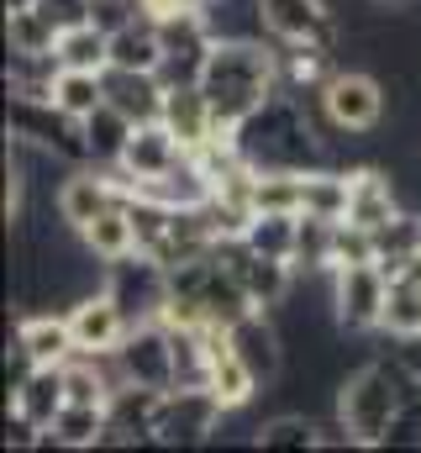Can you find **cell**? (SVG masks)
<instances>
[{
	"label": "cell",
	"instance_id": "1",
	"mask_svg": "<svg viewBox=\"0 0 421 453\" xmlns=\"http://www.w3.org/2000/svg\"><path fill=\"white\" fill-rule=\"evenodd\" d=\"M195 85L206 90L216 121L242 127L258 106H269L285 90L279 48H269L264 37H216V48H210V58Z\"/></svg>",
	"mask_w": 421,
	"mask_h": 453
},
{
	"label": "cell",
	"instance_id": "2",
	"mask_svg": "<svg viewBox=\"0 0 421 453\" xmlns=\"http://www.w3.org/2000/svg\"><path fill=\"white\" fill-rule=\"evenodd\" d=\"M237 142H242V158L253 169H316V164H326V142H321V127L311 116V101L295 90H279L269 106H258L237 127Z\"/></svg>",
	"mask_w": 421,
	"mask_h": 453
},
{
	"label": "cell",
	"instance_id": "3",
	"mask_svg": "<svg viewBox=\"0 0 421 453\" xmlns=\"http://www.w3.org/2000/svg\"><path fill=\"white\" fill-rule=\"evenodd\" d=\"M417 395L406 369L395 364V353H374L369 364H358L342 385H337V417L348 422V433L364 443V449H379L401 401Z\"/></svg>",
	"mask_w": 421,
	"mask_h": 453
},
{
	"label": "cell",
	"instance_id": "4",
	"mask_svg": "<svg viewBox=\"0 0 421 453\" xmlns=\"http://www.w3.org/2000/svg\"><path fill=\"white\" fill-rule=\"evenodd\" d=\"M311 106L326 116L332 127L364 137V132H374V127L385 121L390 96H385V80H379V74H369V69H337V74L311 96Z\"/></svg>",
	"mask_w": 421,
	"mask_h": 453
},
{
	"label": "cell",
	"instance_id": "5",
	"mask_svg": "<svg viewBox=\"0 0 421 453\" xmlns=\"http://www.w3.org/2000/svg\"><path fill=\"white\" fill-rule=\"evenodd\" d=\"M232 411L210 395L206 385H174L164 390V406H158V449H201L221 433Z\"/></svg>",
	"mask_w": 421,
	"mask_h": 453
},
{
	"label": "cell",
	"instance_id": "6",
	"mask_svg": "<svg viewBox=\"0 0 421 453\" xmlns=\"http://www.w3.org/2000/svg\"><path fill=\"white\" fill-rule=\"evenodd\" d=\"M390 301V274L379 264H353L332 274V317L342 333H379Z\"/></svg>",
	"mask_w": 421,
	"mask_h": 453
},
{
	"label": "cell",
	"instance_id": "7",
	"mask_svg": "<svg viewBox=\"0 0 421 453\" xmlns=\"http://www.w3.org/2000/svg\"><path fill=\"white\" fill-rule=\"evenodd\" d=\"M116 364L132 385H148V390H174V333L148 317V322H132L126 342L116 348Z\"/></svg>",
	"mask_w": 421,
	"mask_h": 453
},
{
	"label": "cell",
	"instance_id": "8",
	"mask_svg": "<svg viewBox=\"0 0 421 453\" xmlns=\"http://www.w3.org/2000/svg\"><path fill=\"white\" fill-rule=\"evenodd\" d=\"M69 327H74V353H116L132 333V317L105 285H96L69 306Z\"/></svg>",
	"mask_w": 421,
	"mask_h": 453
},
{
	"label": "cell",
	"instance_id": "9",
	"mask_svg": "<svg viewBox=\"0 0 421 453\" xmlns=\"http://www.w3.org/2000/svg\"><path fill=\"white\" fill-rule=\"evenodd\" d=\"M185 158H190V153L180 148V137H174L164 121H137V132H132V142H126V153H121V164H116L111 174H116L121 185H148V180L174 174Z\"/></svg>",
	"mask_w": 421,
	"mask_h": 453
},
{
	"label": "cell",
	"instance_id": "10",
	"mask_svg": "<svg viewBox=\"0 0 421 453\" xmlns=\"http://www.w3.org/2000/svg\"><path fill=\"white\" fill-rule=\"evenodd\" d=\"M258 11L269 42H321V48L342 42V27L326 11V0H258Z\"/></svg>",
	"mask_w": 421,
	"mask_h": 453
},
{
	"label": "cell",
	"instance_id": "11",
	"mask_svg": "<svg viewBox=\"0 0 421 453\" xmlns=\"http://www.w3.org/2000/svg\"><path fill=\"white\" fill-rule=\"evenodd\" d=\"M121 201H126V185H121L111 169H101V164H90V169H74V174L58 185V222L80 232L85 222H96L101 211L121 206Z\"/></svg>",
	"mask_w": 421,
	"mask_h": 453
},
{
	"label": "cell",
	"instance_id": "12",
	"mask_svg": "<svg viewBox=\"0 0 421 453\" xmlns=\"http://www.w3.org/2000/svg\"><path fill=\"white\" fill-rule=\"evenodd\" d=\"M269 317H274V311H248L242 322L226 327V333H232V348L248 358V369H253L264 385H274L279 369H285V333H279Z\"/></svg>",
	"mask_w": 421,
	"mask_h": 453
},
{
	"label": "cell",
	"instance_id": "13",
	"mask_svg": "<svg viewBox=\"0 0 421 453\" xmlns=\"http://www.w3.org/2000/svg\"><path fill=\"white\" fill-rule=\"evenodd\" d=\"M164 96H169V85L153 69H116V64L105 69V101L121 106L132 121H158L164 116Z\"/></svg>",
	"mask_w": 421,
	"mask_h": 453
},
{
	"label": "cell",
	"instance_id": "14",
	"mask_svg": "<svg viewBox=\"0 0 421 453\" xmlns=\"http://www.w3.org/2000/svg\"><path fill=\"white\" fill-rule=\"evenodd\" d=\"M158 121L180 137L185 153H195L210 132H216V111H210L206 90H201L195 80H190V85H169V96H164V116H158Z\"/></svg>",
	"mask_w": 421,
	"mask_h": 453
},
{
	"label": "cell",
	"instance_id": "15",
	"mask_svg": "<svg viewBox=\"0 0 421 453\" xmlns=\"http://www.w3.org/2000/svg\"><path fill=\"white\" fill-rule=\"evenodd\" d=\"M348 180H353V196H348V222L358 226H385L395 211H401V190H395V180L385 174V169H374V164H358V169H348Z\"/></svg>",
	"mask_w": 421,
	"mask_h": 453
},
{
	"label": "cell",
	"instance_id": "16",
	"mask_svg": "<svg viewBox=\"0 0 421 453\" xmlns=\"http://www.w3.org/2000/svg\"><path fill=\"white\" fill-rule=\"evenodd\" d=\"M11 406H21L42 433L58 422V411L69 406V385H64V364H42L21 390H11Z\"/></svg>",
	"mask_w": 421,
	"mask_h": 453
},
{
	"label": "cell",
	"instance_id": "17",
	"mask_svg": "<svg viewBox=\"0 0 421 453\" xmlns=\"http://www.w3.org/2000/svg\"><path fill=\"white\" fill-rule=\"evenodd\" d=\"M105 427H111L105 401H69L48 427V449H101Z\"/></svg>",
	"mask_w": 421,
	"mask_h": 453
},
{
	"label": "cell",
	"instance_id": "18",
	"mask_svg": "<svg viewBox=\"0 0 421 453\" xmlns=\"http://www.w3.org/2000/svg\"><path fill=\"white\" fill-rule=\"evenodd\" d=\"M132 132H137V121L121 111V106H111V101H105L101 111H90L85 116V148H90V164L116 169L121 153H126V142H132Z\"/></svg>",
	"mask_w": 421,
	"mask_h": 453
},
{
	"label": "cell",
	"instance_id": "19",
	"mask_svg": "<svg viewBox=\"0 0 421 453\" xmlns=\"http://www.w3.org/2000/svg\"><path fill=\"white\" fill-rule=\"evenodd\" d=\"M111 64L116 69H164V42H158V27L148 16H132L111 32Z\"/></svg>",
	"mask_w": 421,
	"mask_h": 453
},
{
	"label": "cell",
	"instance_id": "20",
	"mask_svg": "<svg viewBox=\"0 0 421 453\" xmlns=\"http://www.w3.org/2000/svg\"><path fill=\"white\" fill-rule=\"evenodd\" d=\"M374 253H379L374 264L395 280V274L421 253V211H406V206H401L385 226H374Z\"/></svg>",
	"mask_w": 421,
	"mask_h": 453
},
{
	"label": "cell",
	"instance_id": "21",
	"mask_svg": "<svg viewBox=\"0 0 421 453\" xmlns=\"http://www.w3.org/2000/svg\"><path fill=\"white\" fill-rule=\"evenodd\" d=\"M80 242L96 253V264H116V258H126V253H137V232H132V217H126V201L121 206H111L101 211L96 222L80 226Z\"/></svg>",
	"mask_w": 421,
	"mask_h": 453
},
{
	"label": "cell",
	"instance_id": "22",
	"mask_svg": "<svg viewBox=\"0 0 421 453\" xmlns=\"http://www.w3.org/2000/svg\"><path fill=\"white\" fill-rule=\"evenodd\" d=\"M16 342H27L37 364H64V358H74V327H69V317H53V311L21 317V322H16Z\"/></svg>",
	"mask_w": 421,
	"mask_h": 453
},
{
	"label": "cell",
	"instance_id": "23",
	"mask_svg": "<svg viewBox=\"0 0 421 453\" xmlns=\"http://www.w3.org/2000/svg\"><path fill=\"white\" fill-rule=\"evenodd\" d=\"M348 196H353V180L348 169H332V164H316L306 169V217H326V222H342L348 217Z\"/></svg>",
	"mask_w": 421,
	"mask_h": 453
},
{
	"label": "cell",
	"instance_id": "24",
	"mask_svg": "<svg viewBox=\"0 0 421 453\" xmlns=\"http://www.w3.org/2000/svg\"><path fill=\"white\" fill-rule=\"evenodd\" d=\"M53 106L69 111L74 121H85L90 111L105 106V69H58L53 80Z\"/></svg>",
	"mask_w": 421,
	"mask_h": 453
},
{
	"label": "cell",
	"instance_id": "25",
	"mask_svg": "<svg viewBox=\"0 0 421 453\" xmlns=\"http://www.w3.org/2000/svg\"><path fill=\"white\" fill-rule=\"evenodd\" d=\"M58 64L64 69H111V32L101 21H85V27H69L58 32Z\"/></svg>",
	"mask_w": 421,
	"mask_h": 453
},
{
	"label": "cell",
	"instance_id": "26",
	"mask_svg": "<svg viewBox=\"0 0 421 453\" xmlns=\"http://www.w3.org/2000/svg\"><path fill=\"white\" fill-rule=\"evenodd\" d=\"M295 232H301V217H290V211H253L242 242L269 253V258H290L295 264Z\"/></svg>",
	"mask_w": 421,
	"mask_h": 453
},
{
	"label": "cell",
	"instance_id": "27",
	"mask_svg": "<svg viewBox=\"0 0 421 453\" xmlns=\"http://www.w3.org/2000/svg\"><path fill=\"white\" fill-rule=\"evenodd\" d=\"M5 42H11V53H53L58 48V27L37 5L5 11Z\"/></svg>",
	"mask_w": 421,
	"mask_h": 453
},
{
	"label": "cell",
	"instance_id": "28",
	"mask_svg": "<svg viewBox=\"0 0 421 453\" xmlns=\"http://www.w3.org/2000/svg\"><path fill=\"white\" fill-rule=\"evenodd\" d=\"M385 338H421V285L417 280H390V301H385Z\"/></svg>",
	"mask_w": 421,
	"mask_h": 453
},
{
	"label": "cell",
	"instance_id": "29",
	"mask_svg": "<svg viewBox=\"0 0 421 453\" xmlns=\"http://www.w3.org/2000/svg\"><path fill=\"white\" fill-rule=\"evenodd\" d=\"M332 232H337V222L301 211V232H295V269L301 274H332Z\"/></svg>",
	"mask_w": 421,
	"mask_h": 453
},
{
	"label": "cell",
	"instance_id": "30",
	"mask_svg": "<svg viewBox=\"0 0 421 453\" xmlns=\"http://www.w3.org/2000/svg\"><path fill=\"white\" fill-rule=\"evenodd\" d=\"M253 443L258 449H316V417L279 411V417H269V422L253 427Z\"/></svg>",
	"mask_w": 421,
	"mask_h": 453
},
{
	"label": "cell",
	"instance_id": "31",
	"mask_svg": "<svg viewBox=\"0 0 421 453\" xmlns=\"http://www.w3.org/2000/svg\"><path fill=\"white\" fill-rule=\"evenodd\" d=\"M379 253H374V232L358 222H337V232H332V274L337 269H353V264H374Z\"/></svg>",
	"mask_w": 421,
	"mask_h": 453
},
{
	"label": "cell",
	"instance_id": "32",
	"mask_svg": "<svg viewBox=\"0 0 421 453\" xmlns=\"http://www.w3.org/2000/svg\"><path fill=\"white\" fill-rule=\"evenodd\" d=\"M379 449H421V395H406Z\"/></svg>",
	"mask_w": 421,
	"mask_h": 453
},
{
	"label": "cell",
	"instance_id": "33",
	"mask_svg": "<svg viewBox=\"0 0 421 453\" xmlns=\"http://www.w3.org/2000/svg\"><path fill=\"white\" fill-rule=\"evenodd\" d=\"M37 11L58 27V32H69V27H85V21H96V0H37Z\"/></svg>",
	"mask_w": 421,
	"mask_h": 453
},
{
	"label": "cell",
	"instance_id": "34",
	"mask_svg": "<svg viewBox=\"0 0 421 453\" xmlns=\"http://www.w3.org/2000/svg\"><path fill=\"white\" fill-rule=\"evenodd\" d=\"M27 5H37V0H5V11H27Z\"/></svg>",
	"mask_w": 421,
	"mask_h": 453
}]
</instances>
